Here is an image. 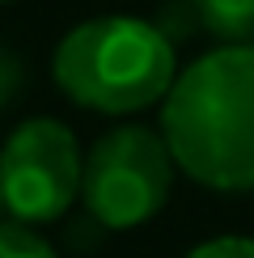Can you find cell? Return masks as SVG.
Segmentation results:
<instances>
[{
  "mask_svg": "<svg viewBox=\"0 0 254 258\" xmlns=\"http://www.w3.org/2000/svg\"><path fill=\"white\" fill-rule=\"evenodd\" d=\"M178 169L208 190H254V42H225L182 68L161 102Z\"/></svg>",
  "mask_w": 254,
  "mask_h": 258,
  "instance_id": "6da1fadb",
  "label": "cell"
},
{
  "mask_svg": "<svg viewBox=\"0 0 254 258\" xmlns=\"http://www.w3.org/2000/svg\"><path fill=\"white\" fill-rule=\"evenodd\" d=\"M55 85L98 114H136L165 102L178 77L174 42L144 17H89L55 47Z\"/></svg>",
  "mask_w": 254,
  "mask_h": 258,
  "instance_id": "7a4b0ae2",
  "label": "cell"
},
{
  "mask_svg": "<svg viewBox=\"0 0 254 258\" xmlns=\"http://www.w3.org/2000/svg\"><path fill=\"white\" fill-rule=\"evenodd\" d=\"M174 169L178 161L161 132L140 123L114 127L85 153V212L114 233L140 229L165 208L169 190H174Z\"/></svg>",
  "mask_w": 254,
  "mask_h": 258,
  "instance_id": "3957f363",
  "label": "cell"
},
{
  "mask_svg": "<svg viewBox=\"0 0 254 258\" xmlns=\"http://www.w3.org/2000/svg\"><path fill=\"white\" fill-rule=\"evenodd\" d=\"M81 178V144L59 119H26L0 144V195H5V216L13 220H59L77 203Z\"/></svg>",
  "mask_w": 254,
  "mask_h": 258,
  "instance_id": "277c9868",
  "label": "cell"
},
{
  "mask_svg": "<svg viewBox=\"0 0 254 258\" xmlns=\"http://www.w3.org/2000/svg\"><path fill=\"white\" fill-rule=\"evenodd\" d=\"M190 17L220 42H254V0H186Z\"/></svg>",
  "mask_w": 254,
  "mask_h": 258,
  "instance_id": "5b68a950",
  "label": "cell"
},
{
  "mask_svg": "<svg viewBox=\"0 0 254 258\" xmlns=\"http://www.w3.org/2000/svg\"><path fill=\"white\" fill-rule=\"evenodd\" d=\"M0 258H59V254L38 233V224L0 216Z\"/></svg>",
  "mask_w": 254,
  "mask_h": 258,
  "instance_id": "8992f818",
  "label": "cell"
},
{
  "mask_svg": "<svg viewBox=\"0 0 254 258\" xmlns=\"http://www.w3.org/2000/svg\"><path fill=\"white\" fill-rule=\"evenodd\" d=\"M186 258H254V237H212V241H199Z\"/></svg>",
  "mask_w": 254,
  "mask_h": 258,
  "instance_id": "52a82bcc",
  "label": "cell"
},
{
  "mask_svg": "<svg viewBox=\"0 0 254 258\" xmlns=\"http://www.w3.org/2000/svg\"><path fill=\"white\" fill-rule=\"evenodd\" d=\"M21 85H26V68H21V59L9 47H0V110L21 93Z\"/></svg>",
  "mask_w": 254,
  "mask_h": 258,
  "instance_id": "ba28073f",
  "label": "cell"
},
{
  "mask_svg": "<svg viewBox=\"0 0 254 258\" xmlns=\"http://www.w3.org/2000/svg\"><path fill=\"white\" fill-rule=\"evenodd\" d=\"M0 216H5V195H0Z\"/></svg>",
  "mask_w": 254,
  "mask_h": 258,
  "instance_id": "9c48e42d",
  "label": "cell"
}]
</instances>
